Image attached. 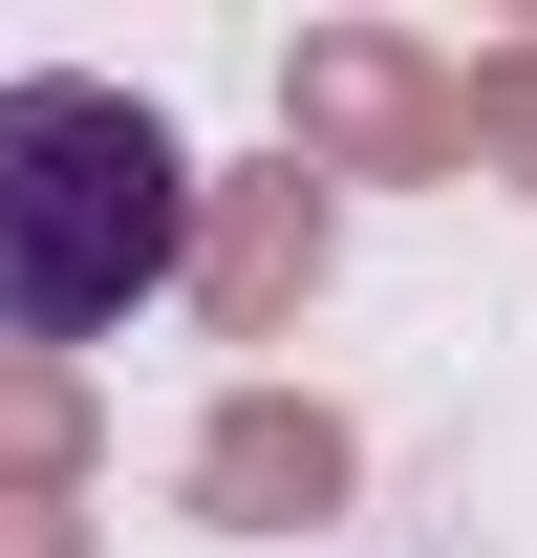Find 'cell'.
Listing matches in <instances>:
<instances>
[{
    "mask_svg": "<svg viewBox=\"0 0 537 558\" xmlns=\"http://www.w3.org/2000/svg\"><path fill=\"white\" fill-rule=\"evenodd\" d=\"M194 279V150L86 65L0 86V344H108Z\"/></svg>",
    "mask_w": 537,
    "mask_h": 558,
    "instance_id": "obj_1",
    "label": "cell"
}]
</instances>
